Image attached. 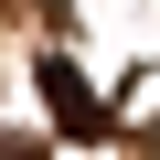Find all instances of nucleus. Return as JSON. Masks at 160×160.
<instances>
[{
	"mask_svg": "<svg viewBox=\"0 0 160 160\" xmlns=\"http://www.w3.org/2000/svg\"><path fill=\"white\" fill-rule=\"evenodd\" d=\"M0 160H43V139H11V149H0Z\"/></svg>",
	"mask_w": 160,
	"mask_h": 160,
	"instance_id": "obj_2",
	"label": "nucleus"
},
{
	"mask_svg": "<svg viewBox=\"0 0 160 160\" xmlns=\"http://www.w3.org/2000/svg\"><path fill=\"white\" fill-rule=\"evenodd\" d=\"M43 96H53V128H64V139H96V128H107V96H96L86 75L64 64V53L43 64Z\"/></svg>",
	"mask_w": 160,
	"mask_h": 160,
	"instance_id": "obj_1",
	"label": "nucleus"
}]
</instances>
